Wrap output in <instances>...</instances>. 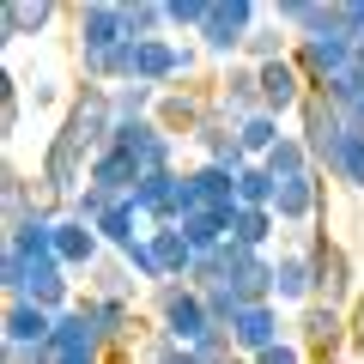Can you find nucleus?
<instances>
[{
	"label": "nucleus",
	"mask_w": 364,
	"mask_h": 364,
	"mask_svg": "<svg viewBox=\"0 0 364 364\" xmlns=\"http://www.w3.org/2000/svg\"><path fill=\"white\" fill-rule=\"evenodd\" d=\"M109 207H116V195H104L97 182H85V188H79V195L67 200V219H79V225H97Z\"/></svg>",
	"instance_id": "35"
},
{
	"label": "nucleus",
	"mask_w": 364,
	"mask_h": 364,
	"mask_svg": "<svg viewBox=\"0 0 364 364\" xmlns=\"http://www.w3.org/2000/svg\"><path fill=\"white\" fill-rule=\"evenodd\" d=\"M261 73V109L267 116H279V122H298V109L310 104V79L298 73V61H273V67H255Z\"/></svg>",
	"instance_id": "10"
},
{
	"label": "nucleus",
	"mask_w": 364,
	"mask_h": 364,
	"mask_svg": "<svg viewBox=\"0 0 364 364\" xmlns=\"http://www.w3.org/2000/svg\"><path fill=\"white\" fill-rule=\"evenodd\" d=\"M67 18H73V55H109L128 43L122 0H85V6H67Z\"/></svg>",
	"instance_id": "6"
},
{
	"label": "nucleus",
	"mask_w": 364,
	"mask_h": 364,
	"mask_svg": "<svg viewBox=\"0 0 364 364\" xmlns=\"http://www.w3.org/2000/svg\"><path fill=\"white\" fill-rule=\"evenodd\" d=\"M291 334L304 340L316 364H346L352 352V310H334V304H310V310L291 316Z\"/></svg>",
	"instance_id": "5"
},
{
	"label": "nucleus",
	"mask_w": 364,
	"mask_h": 364,
	"mask_svg": "<svg viewBox=\"0 0 364 364\" xmlns=\"http://www.w3.org/2000/svg\"><path fill=\"white\" fill-rule=\"evenodd\" d=\"M249 364H316V358L304 352V340H298V334H286V340H273L267 352H255Z\"/></svg>",
	"instance_id": "38"
},
{
	"label": "nucleus",
	"mask_w": 364,
	"mask_h": 364,
	"mask_svg": "<svg viewBox=\"0 0 364 364\" xmlns=\"http://www.w3.org/2000/svg\"><path fill=\"white\" fill-rule=\"evenodd\" d=\"M200 298H207V316H213V328H231V322H237V310H243L231 286H213V291H200Z\"/></svg>",
	"instance_id": "39"
},
{
	"label": "nucleus",
	"mask_w": 364,
	"mask_h": 364,
	"mask_svg": "<svg viewBox=\"0 0 364 364\" xmlns=\"http://www.w3.org/2000/svg\"><path fill=\"white\" fill-rule=\"evenodd\" d=\"M273 304L291 310V316L316 304V255H310V243L273 249Z\"/></svg>",
	"instance_id": "8"
},
{
	"label": "nucleus",
	"mask_w": 364,
	"mask_h": 364,
	"mask_svg": "<svg viewBox=\"0 0 364 364\" xmlns=\"http://www.w3.org/2000/svg\"><path fill=\"white\" fill-rule=\"evenodd\" d=\"M231 237H237L243 249H261V255H273L279 219H273V207H237V219H231Z\"/></svg>",
	"instance_id": "26"
},
{
	"label": "nucleus",
	"mask_w": 364,
	"mask_h": 364,
	"mask_svg": "<svg viewBox=\"0 0 364 364\" xmlns=\"http://www.w3.org/2000/svg\"><path fill=\"white\" fill-rule=\"evenodd\" d=\"M352 364H364V298L352 304Z\"/></svg>",
	"instance_id": "43"
},
{
	"label": "nucleus",
	"mask_w": 364,
	"mask_h": 364,
	"mask_svg": "<svg viewBox=\"0 0 364 364\" xmlns=\"http://www.w3.org/2000/svg\"><path fill=\"white\" fill-rule=\"evenodd\" d=\"M61 13H67L61 0H6V6H0V37H6V43L43 37V31H49Z\"/></svg>",
	"instance_id": "19"
},
{
	"label": "nucleus",
	"mask_w": 364,
	"mask_h": 364,
	"mask_svg": "<svg viewBox=\"0 0 364 364\" xmlns=\"http://www.w3.org/2000/svg\"><path fill=\"white\" fill-rule=\"evenodd\" d=\"M188 146L200 152V164H219V170H231V176L249 164V158H243V146H237V128L219 116V109H213V116L200 122L195 134H188Z\"/></svg>",
	"instance_id": "16"
},
{
	"label": "nucleus",
	"mask_w": 364,
	"mask_h": 364,
	"mask_svg": "<svg viewBox=\"0 0 364 364\" xmlns=\"http://www.w3.org/2000/svg\"><path fill=\"white\" fill-rule=\"evenodd\" d=\"M18 122H25V91H18V79L6 73L0 79V140H18Z\"/></svg>",
	"instance_id": "36"
},
{
	"label": "nucleus",
	"mask_w": 364,
	"mask_h": 364,
	"mask_svg": "<svg viewBox=\"0 0 364 364\" xmlns=\"http://www.w3.org/2000/svg\"><path fill=\"white\" fill-rule=\"evenodd\" d=\"M188 213H225V219H237V176L195 158L182 170V219Z\"/></svg>",
	"instance_id": "9"
},
{
	"label": "nucleus",
	"mask_w": 364,
	"mask_h": 364,
	"mask_svg": "<svg viewBox=\"0 0 364 364\" xmlns=\"http://www.w3.org/2000/svg\"><path fill=\"white\" fill-rule=\"evenodd\" d=\"M273 195H279V182H273L267 164H243L237 170V207H273Z\"/></svg>",
	"instance_id": "32"
},
{
	"label": "nucleus",
	"mask_w": 364,
	"mask_h": 364,
	"mask_svg": "<svg viewBox=\"0 0 364 364\" xmlns=\"http://www.w3.org/2000/svg\"><path fill=\"white\" fill-rule=\"evenodd\" d=\"M85 298H122V304H146V286L134 279V267H128V261H122L116 249H109V255L85 273Z\"/></svg>",
	"instance_id": "20"
},
{
	"label": "nucleus",
	"mask_w": 364,
	"mask_h": 364,
	"mask_svg": "<svg viewBox=\"0 0 364 364\" xmlns=\"http://www.w3.org/2000/svg\"><path fill=\"white\" fill-rule=\"evenodd\" d=\"M0 334H6V346H49L55 340V316L18 298V304H6V316H0Z\"/></svg>",
	"instance_id": "24"
},
{
	"label": "nucleus",
	"mask_w": 364,
	"mask_h": 364,
	"mask_svg": "<svg viewBox=\"0 0 364 364\" xmlns=\"http://www.w3.org/2000/svg\"><path fill=\"white\" fill-rule=\"evenodd\" d=\"M316 255V304H334V310H352L358 304V267H352V249L328 231H304Z\"/></svg>",
	"instance_id": "4"
},
{
	"label": "nucleus",
	"mask_w": 364,
	"mask_h": 364,
	"mask_svg": "<svg viewBox=\"0 0 364 364\" xmlns=\"http://www.w3.org/2000/svg\"><path fill=\"white\" fill-rule=\"evenodd\" d=\"M286 334H291V322H286V310H279V304H243V310H237V322H231V346L243 352V358L267 352L273 340H286Z\"/></svg>",
	"instance_id": "12"
},
{
	"label": "nucleus",
	"mask_w": 364,
	"mask_h": 364,
	"mask_svg": "<svg viewBox=\"0 0 364 364\" xmlns=\"http://www.w3.org/2000/svg\"><path fill=\"white\" fill-rule=\"evenodd\" d=\"M273 219L286 231H316L328 219V176L322 170H304V176H286L279 195H273Z\"/></svg>",
	"instance_id": "7"
},
{
	"label": "nucleus",
	"mask_w": 364,
	"mask_h": 364,
	"mask_svg": "<svg viewBox=\"0 0 364 364\" xmlns=\"http://www.w3.org/2000/svg\"><path fill=\"white\" fill-rule=\"evenodd\" d=\"M104 255H109V249H104V237L91 231V225H79V219H55V261H61L67 273H91Z\"/></svg>",
	"instance_id": "15"
},
{
	"label": "nucleus",
	"mask_w": 364,
	"mask_h": 364,
	"mask_svg": "<svg viewBox=\"0 0 364 364\" xmlns=\"http://www.w3.org/2000/svg\"><path fill=\"white\" fill-rule=\"evenodd\" d=\"M55 358H67V352H109L104 334H97V310H91V298H79L73 310L55 316Z\"/></svg>",
	"instance_id": "17"
},
{
	"label": "nucleus",
	"mask_w": 364,
	"mask_h": 364,
	"mask_svg": "<svg viewBox=\"0 0 364 364\" xmlns=\"http://www.w3.org/2000/svg\"><path fill=\"white\" fill-rule=\"evenodd\" d=\"M279 140H286V122L267 116V109H261V116H249V122H237V146H243L249 164H261V158H267Z\"/></svg>",
	"instance_id": "27"
},
{
	"label": "nucleus",
	"mask_w": 364,
	"mask_h": 364,
	"mask_svg": "<svg viewBox=\"0 0 364 364\" xmlns=\"http://www.w3.org/2000/svg\"><path fill=\"white\" fill-rule=\"evenodd\" d=\"M134 358H140V364H207L195 346H170V340L158 334V328L140 340V346H134Z\"/></svg>",
	"instance_id": "33"
},
{
	"label": "nucleus",
	"mask_w": 364,
	"mask_h": 364,
	"mask_svg": "<svg viewBox=\"0 0 364 364\" xmlns=\"http://www.w3.org/2000/svg\"><path fill=\"white\" fill-rule=\"evenodd\" d=\"M261 164L273 170V182H286V176H304V170H316V158H310V146H304L298 134H286V140L273 146V152L261 158Z\"/></svg>",
	"instance_id": "30"
},
{
	"label": "nucleus",
	"mask_w": 364,
	"mask_h": 364,
	"mask_svg": "<svg viewBox=\"0 0 364 364\" xmlns=\"http://www.w3.org/2000/svg\"><path fill=\"white\" fill-rule=\"evenodd\" d=\"M25 304H37V310H49V316L73 310V304H79L73 273H67L55 255H49V261H31V273H25Z\"/></svg>",
	"instance_id": "13"
},
{
	"label": "nucleus",
	"mask_w": 364,
	"mask_h": 364,
	"mask_svg": "<svg viewBox=\"0 0 364 364\" xmlns=\"http://www.w3.org/2000/svg\"><path fill=\"white\" fill-rule=\"evenodd\" d=\"M0 364H61V358H55V346H6Z\"/></svg>",
	"instance_id": "42"
},
{
	"label": "nucleus",
	"mask_w": 364,
	"mask_h": 364,
	"mask_svg": "<svg viewBox=\"0 0 364 364\" xmlns=\"http://www.w3.org/2000/svg\"><path fill=\"white\" fill-rule=\"evenodd\" d=\"M61 140H73L85 158H97L109 140H116V104H109V85H79L61 109Z\"/></svg>",
	"instance_id": "3"
},
{
	"label": "nucleus",
	"mask_w": 364,
	"mask_h": 364,
	"mask_svg": "<svg viewBox=\"0 0 364 364\" xmlns=\"http://www.w3.org/2000/svg\"><path fill=\"white\" fill-rule=\"evenodd\" d=\"M340 18L352 25V37L364 43V0H340Z\"/></svg>",
	"instance_id": "44"
},
{
	"label": "nucleus",
	"mask_w": 364,
	"mask_h": 364,
	"mask_svg": "<svg viewBox=\"0 0 364 364\" xmlns=\"http://www.w3.org/2000/svg\"><path fill=\"white\" fill-rule=\"evenodd\" d=\"M146 243H152V255H158V267H164V279H188L195 249H188L182 225H152V231H146Z\"/></svg>",
	"instance_id": "25"
},
{
	"label": "nucleus",
	"mask_w": 364,
	"mask_h": 364,
	"mask_svg": "<svg viewBox=\"0 0 364 364\" xmlns=\"http://www.w3.org/2000/svg\"><path fill=\"white\" fill-rule=\"evenodd\" d=\"M316 97H328V104H334L346 122H352V116H364V61H358V67H346L340 79H328V91H316Z\"/></svg>",
	"instance_id": "29"
},
{
	"label": "nucleus",
	"mask_w": 364,
	"mask_h": 364,
	"mask_svg": "<svg viewBox=\"0 0 364 364\" xmlns=\"http://www.w3.org/2000/svg\"><path fill=\"white\" fill-rule=\"evenodd\" d=\"M25 104H31V109H55V104H61V79H55V73H31Z\"/></svg>",
	"instance_id": "40"
},
{
	"label": "nucleus",
	"mask_w": 364,
	"mask_h": 364,
	"mask_svg": "<svg viewBox=\"0 0 364 364\" xmlns=\"http://www.w3.org/2000/svg\"><path fill=\"white\" fill-rule=\"evenodd\" d=\"M322 176L328 182H346L352 195H364V116L346 122V134H340V146H334V158H328Z\"/></svg>",
	"instance_id": "23"
},
{
	"label": "nucleus",
	"mask_w": 364,
	"mask_h": 364,
	"mask_svg": "<svg viewBox=\"0 0 364 364\" xmlns=\"http://www.w3.org/2000/svg\"><path fill=\"white\" fill-rule=\"evenodd\" d=\"M164 18H170V37H200L213 18V0H164Z\"/></svg>",
	"instance_id": "31"
},
{
	"label": "nucleus",
	"mask_w": 364,
	"mask_h": 364,
	"mask_svg": "<svg viewBox=\"0 0 364 364\" xmlns=\"http://www.w3.org/2000/svg\"><path fill=\"white\" fill-rule=\"evenodd\" d=\"M358 61H364V43H358Z\"/></svg>",
	"instance_id": "46"
},
{
	"label": "nucleus",
	"mask_w": 364,
	"mask_h": 364,
	"mask_svg": "<svg viewBox=\"0 0 364 364\" xmlns=\"http://www.w3.org/2000/svg\"><path fill=\"white\" fill-rule=\"evenodd\" d=\"M122 261L134 267V279H140L146 291H152V286H164V267H158V255H152V243H146V237H140V243H128V249H122Z\"/></svg>",
	"instance_id": "37"
},
{
	"label": "nucleus",
	"mask_w": 364,
	"mask_h": 364,
	"mask_svg": "<svg viewBox=\"0 0 364 364\" xmlns=\"http://www.w3.org/2000/svg\"><path fill=\"white\" fill-rule=\"evenodd\" d=\"M213 109H219L225 122H249V116H261V73L249 61H237V67H225L219 73V97H213Z\"/></svg>",
	"instance_id": "14"
},
{
	"label": "nucleus",
	"mask_w": 364,
	"mask_h": 364,
	"mask_svg": "<svg viewBox=\"0 0 364 364\" xmlns=\"http://www.w3.org/2000/svg\"><path fill=\"white\" fill-rule=\"evenodd\" d=\"M109 104H116V122H146L158 109V91L152 85H116V91H109Z\"/></svg>",
	"instance_id": "34"
},
{
	"label": "nucleus",
	"mask_w": 364,
	"mask_h": 364,
	"mask_svg": "<svg viewBox=\"0 0 364 364\" xmlns=\"http://www.w3.org/2000/svg\"><path fill=\"white\" fill-rule=\"evenodd\" d=\"M298 134L304 146H310V158H316V170H328V158H334V146H340V134H346V116H340L334 104H328V97H316L310 91V104L298 109Z\"/></svg>",
	"instance_id": "11"
},
{
	"label": "nucleus",
	"mask_w": 364,
	"mask_h": 364,
	"mask_svg": "<svg viewBox=\"0 0 364 364\" xmlns=\"http://www.w3.org/2000/svg\"><path fill=\"white\" fill-rule=\"evenodd\" d=\"M146 316H152V328L170 340V346H200V334L213 328L207 298H200L188 279H164V286H152V291H146Z\"/></svg>",
	"instance_id": "1"
},
{
	"label": "nucleus",
	"mask_w": 364,
	"mask_h": 364,
	"mask_svg": "<svg viewBox=\"0 0 364 364\" xmlns=\"http://www.w3.org/2000/svg\"><path fill=\"white\" fill-rule=\"evenodd\" d=\"M267 18V6H255V0H213V18H207V31H200V55H207L213 67H237L243 61V43L255 37V25Z\"/></svg>",
	"instance_id": "2"
},
{
	"label": "nucleus",
	"mask_w": 364,
	"mask_h": 364,
	"mask_svg": "<svg viewBox=\"0 0 364 364\" xmlns=\"http://www.w3.org/2000/svg\"><path fill=\"white\" fill-rule=\"evenodd\" d=\"M195 352H200V358H207V364L231 358V352H237V346H231V328H207V334H200V346H195Z\"/></svg>",
	"instance_id": "41"
},
{
	"label": "nucleus",
	"mask_w": 364,
	"mask_h": 364,
	"mask_svg": "<svg viewBox=\"0 0 364 364\" xmlns=\"http://www.w3.org/2000/svg\"><path fill=\"white\" fill-rule=\"evenodd\" d=\"M91 231L104 237V249H116V255H122V249H128V243H140V237L152 231V219H146V213H140V200H134V195H122L116 207L104 213V219L91 225Z\"/></svg>",
	"instance_id": "22"
},
{
	"label": "nucleus",
	"mask_w": 364,
	"mask_h": 364,
	"mask_svg": "<svg viewBox=\"0 0 364 364\" xmlns=\"http://www.w3.org/2000/svg\"><path fill=\"white\" fill-rule=\"evenodd\" d=\"M122 18H128V43H152V37H170L164 0H122Z\"/></svg>",
	"instance_id": "28"
},
{
	"label": "nucleus",
	"mask_w": 364,
	"mask_h": 364,
	"mask_svg": "<svg viewBox=\"0 0 364 364\" xmlns=\"http://www.w3.org/2000/svg\"><path fill=\"white\" fill-rule=\"evenodd\" d=\"M91 182H97L104 195H116V200H122V195H134V188L146 182V170H140V158H134L128 146H116V140H109L104 152L91 158Z\"/></svg>",
	"instance_id": "18"
},
{
	"label": "nucleus",
	"mask_w": 364,
	"mask_h": 364,
	"mask_svg": "<svg viewBox=\"0 0 364 364\" xmlns=\"http://www.w3.org/2000/svg\"><path fill=\"white\" fill-rule=\"evenodd\" d=\"M134 200H140V213H146L152 225H182V170L146 176L140 188H134Z\"/></svg>",
	"instance_id": "21"
},
{
	"label": "nucleus",
	"mask_w": 364,
	"mask_h": 364,
	"mask_svg": "<svg viewBox=\"0 0 364 364\" xmlns=\"http://www.w3.org/2000/svg\"><path fill=\"white\" fill-rule=\"evenodd\" d=\"M219 364H249V358H243V352H231V358H219Z\"/></svg>",
	"instance_id": "45"
}]
</instances>
